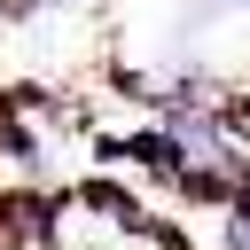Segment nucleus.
<instances>
[{"label":"nucleus","mask_w":250,"mask_h":250,"mask_svg":"<svg viewBox=\"0 0 250 250\" xmlns=\"http://www.w3.org/2000/svg\"><path fill=\"white\" fill-rule=\"evenodd\" d=\"M227 250H250V188L227 195Z\"/></svg>","instance_id":"nucleus-1"}]
</instances>
